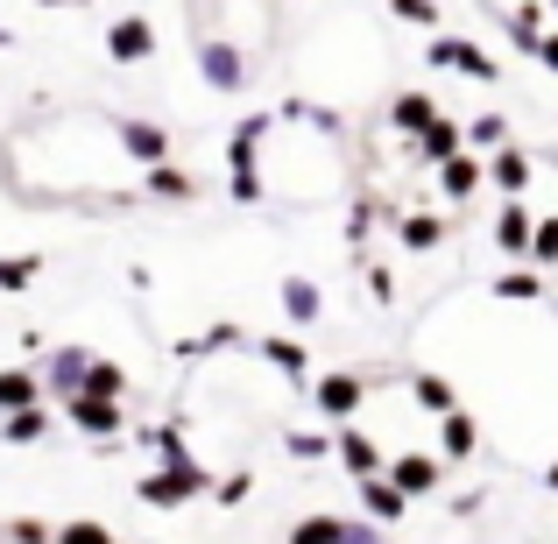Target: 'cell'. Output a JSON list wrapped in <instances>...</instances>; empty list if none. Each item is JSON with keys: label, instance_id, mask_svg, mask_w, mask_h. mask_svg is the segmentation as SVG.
Here are the masks:
<instances>
[{"label": "cell", "instance_id": "6da1fadb", "mask_svg": "<svg viewBox=\"0 0 558 544\" xmlns=\"http://www.w3.org/2000/svg\"><path fill=\"white\" fill-rule=\"evenodd\" d=\"M205 488H213V481H205V467L198 460H163V467H156V474H142V503H149V509H184L191 503V495H205Z\"/></svg>", "mask_w": 558, "mask_h": 544}, {"label": "cell", "instance_id": "7a4b0ae2", "mask_svg": "<svg viewBox=\"0 0 558 544\" xmlns=\"http://www.w3.org/2000/svg\"><path fill=\"white\" fill-rule=\"evenodd\" d=\"M198 71L213 93H247V57L227 36H198Z\"/></svg>", "mask_w": 558, "mask_h": 544}, {"label": "cell", "instance_id": "3957f363", "mask_svg": "<svg viewBox=\"0 0 558 544\" xmlns=\"http://www.w3.org/2000/svg\"><path fill=\"white\" fill-rule=\"evenodd\" d=\"M432 64L438 71H466V78H481V85L502 78V71H495V57L481 50V43H466V36H432Z\"/></svg>", "mask_w": 558, "mask_h": 544}, {"label": "cell", "instance_id": "277c9868", "mask_svg": "<svg viewBox=\"0 0 558 544\" xmlns=\"http://www.w3.org/2000/svg\"><path fill=\"white\" fill-rule=\"evenodd\" d=\"M113 142H121V149L135 156L142 170L170 156V128H163V121H135V113H121V121H113Z\"/></svg>", "mask_w": 558, "mask_h": 544}, {"label": "cell", "instance_id": "5b68a950", "mask_svg": "<svg viewBox=\"0 0 558 544\" xmlns=\"http://www.w3.org/2000/svg\"><path fill=\"white\" fill-rule=\"evenodd\" d=\"M64 418L78 424V432H93V438H113V432H121V396H85V389H71L64 396Z\"/></svg>", "mask_w": 558, "mask_h": 544}, {"label": "cell", "instance_id": "8992f818", "mask_svg": "<svg viewBox=\"0 0 558 544\" xmlns=\"http://www.w3.org/2000/svg\"><path fill=\"white\" fill-rule=\"evenodd\" d=\"M531 233H537V213L523 198H509L502 213H495V247H502L509 262H531Z\"/></svg>", "mask_w": 558, "mask_h": 544}, {"label": "cell", "instance_id": "52a82bcc", "mask_svg": "<svg viewBox=\"0 0 558 544\" xmlns=\"http://www.w3.org/2000/svg\"><path fill=\"white\" fill-rule=\"evenodd\" d=\"M361 403H368V375H326L318 382V410H326L332 424H354Z\"/></svg>", "mask_w": 558, "mask_h": 544}, {"label": "cell", "instance_id": "ba28073f", "mask_svg": "<svg viewBox=\"0 0 558 544\" xmlns=\"http://www.w3.org/2000/svg\"><path fill=\"white\" fill-rule=\"evenodd\" d=\"M107 57H113V64H142V57H156V28L142 22V14H121V22L107 28Z\"/></svg>", "mask_w": 558, "mask_h": 544}, {"label": "cell", "instance_id": "9c48e42d", "mask_svg": "<svg viewBox=\"0 0 558 544\" xmlns=\"http://www.w3.org/2000/svg\"><path fill=\"white\" fill-rule=\"evenodd\" d=\"M481 184H488V164H481V156H446V164H438V191H446V198L452 205H460V198H474V191Z\"/></svg>", "mask_w": 558, "mask_h": 544}, {"label": "cell", "instance_id": "30bf717a", "mask_svg": "<svg viewBox=\"0 0 558 544\" xmlns=\"http://www.w3.org/2000/svg\"><path fill=\"white\" fill-rule=\"evenodd\" d=\"M361 509H368L375 523H403L410 495H403V488H396V481H389V467H381V474H368V481H361Z\"/></svg>", "mask_w": 558, "mask_h": 544}, {"label": "cell", "instance_id": "8fae6325", "mask_svg": "<svg viewBox=\"0 0 558 544\" xmlns=\"http://www.w3.org/2000/svg\"><path fill=\"white\" fill-rule=\"evenodd\" d=\"M389 481L410 495V503H417V495L438 488V460H432V452H396V460H389Z\"/></svg>", "mask_w": 558, "mask_h": 544}, {"label": "cell", "instance_id": "7c38bea8", "mask_svg": "<svg viewBox=\"0 0 558 544\" xmlns=\"http://www.w3.org/2000/svg\"><path fill=\"white\" fill-rule=\"evenodd\" d=\"M332 452L347 460V474H354V481L381 474V452H375V438H368V432H354V424H340V432H332Z\"/></svg>", "mask_w": 558, "mask_h": 544}, {"label": "cell", "instance_id": "4fadbf2b", "mask_svg": "<svg viewBox=\"0 0 558 544\" xmlns=\"http://www.w3.org/2000/svg\"><path fill=\"white\" fill-rule=\"evenodd\" d=\"M531 178H537V164H531L523 149H495V156H488V184L509 191V198H523V191H531Z\"/></svg>", "mask_w": 558, "mask_h": 544}, {"label": "cell", "instance_id": "5bb4252c", "mask_svg": "<svg viewBox=\"0 0 558 544\" xmlns=\"http://www.w3.org/2000/svg\"><path fill=\"white\" fill-rule=\"evenodd\" d=\"M474 446H481V424L452 403L446 418H438V452H446V460H474Z\"/></svg>", "mask_w": 558, "mask_h": 544}, {"label": "cell", "instance_id": "9a60e30c", "mask_svg": "<svg viewBox=\"0 0 558 544\" xmlns=\"http://www.w3.org/2000/svg\"><path fill=\"white\" fill-rule=\"evenodd\" d=\"M318 312H326V290L312 276H283V318L290 326H318Z\"/></svg>", "mask_w": 558, "mask_h": 544}, {"label": "cell", "instance_id": "2e32d148", "mask_svg": "<svg viewBox=\"0 0 558 544\" xmlns=\"http://www.w3.org/2000/svg\"><path fill=\"white\" fill-rule=\"evenodd\" d=\"M460 149H466V128H460V121H446V113H438V121L417 135V164H432V170L446 164V156H460Z\"/></svg>", "mask_w": 558, "mask_h": 544}, {"label": "cell", "instance_id": "e0dca14e", "mask_svg": "<svg viewBox=\"0 0 558 544\" xmlns=\"http://www.w3.org/2000/svg\"><path fill=\"white\" fill-rule=\"evenodd\" d=\"M142 191H149V198H163V205H191V198H198V178L163 156V164H149V184H142Z\"/></svg>", "mask_w": 558, "mask_h": 544}, {"label": "cell", "instance_id": "ac0fdd59", "mask_svg": "<svg viewBox=\"0 0 558 544\" xmlns=\"http://www.w3.org/2000/svg\"><path fill=\"white\" fill-rule=\"evenodd\" d=\"M396 241H403L410 255H432V247L446 241V219L438 213H396Z\"/></svg>", "mask_w": 558, "mask_h": 544}, {"label": "cell", "instance_id": "d6986e66", "mask_svg": "<svg viewBox=\"0 0 558 544\" xmlns=\"http://www.w3.org/2000/svg\"><path fill=\"white\" fill-rule=\"evenodd\" d=\"M43 432H50V410H43V403H22V410H0V438H8V446H36Z\"/></svg>", "mask_w": 558, "mask_h": 544}, {"label": "cell", "instance_id": "ffe728a7", "mask_svg": "<svg viewBox=\"0 0 558 544\" xmlns=\"http://www.w3.org/2000/svg\"><path fill=\"white\" fill-rule=\"evenodd\" d=\"M85 367H93V354H85V347H57L50 367H43V382H50L57 396H71V389L85 382Z\"/></svg>", "mask_w": 558, "mask_h": 544}, {"label": "cell", "instance_id": "44dd1931", "mask_svg": "<svg viewBox=\"0 0 558 544\" xmlns=\"http://www.w3.org/2000/svg\"><path fill=\"white\" fill-rule=\"evenodd\" d=\"M262 361H269L276 375H290V382H298V375H312V354H304V347L290 340V333H269V340H262Z\"/></svg>", "mask_w": 558, "mask_h": 544}, {"label": "cell", "instance_id": "7402d4cb", "mask_svg": "<svg viewBox=\"0 0 558 544\" xmlns=\"http://www.w3.org/2000/svg\"><path fill=\"white\" fill-rule=\"evenodd\" d=\"M389 121H396V135H424V128L438 121V107H432V93H403L389 107Z\"/></svg>", "mask_w": 558, "mask_h": 544}, {"label": "cell", "instance_id": "603a6c76", "mask_svg": "<svg viewBox=\"0 0 558 544\" xmlns=\"http://www.w3.org/2000/svg\"><path fill=\"white\" fill-rule=\"evenodd\" d=\"M495 298H502V304H537V298H545V276H537V269H502V276H495Z\"/></svg>", "mask_w": 558, "mask_h": 544}, {"label": "cell", "instance_id": "cb8c5ba5", "mask_svg": "<svg viewBox=\"0 0 558 544\" xmlns=\"http://www.w3.org/2000/svg\"><path fill=\"white\" fill-rule=\"evenodd\" d=\"M36 396H43L36 367H0V410H22V403H36Z\"/></svg>", "mask_w": 558, "mask_h": 544}, {"label": "cell", "instance_id": "d4e9b609", "mask_svg": "<svg viewBox=\"0 0 558 544\" xmlns=\"http://www.w3.org/2000/svg\"><path fill=\"white\" fill-rule=\"evenodd\" d=\"M509 36H517V50L537 57V43H545V0H523V8L509 14Z\"/></svg>", "mask_w": 558, "mask_h": 544}, {"label": "cell", "instance_id": "484cf974", "mask_svg": "<svg viewBox=\"0 0 558 544\" xmlns=\"http://www.w3.org/2000/svg\"><path fill=\"white\" fill-rule=\"evenodd\" d=\"M410 396H417V403L432 410V418H446V410L460 403V389H452L446 375H410Z\"/></svg>", "mask_w": 558, "mask_h": 544}, {"label": "cell", "instance_id": "4316f807", "mask_svg": "<svg viewBox=\"0 0 558 544\" xmlns=\"http://www.w3.org/2000/svg\"><path fill=\"white\" fill-rule=\"evenodd\" d=\"M85 396H128V375H121V361H93L85 367V382H78Z\"/></svg>", "mask_w": 558, "mask_h": 544}, {"label": "cell", "instance_id": "83f0119b", "mask_svg": "<svg viewBox=\"0 0 558 544\" xmlns=\"http://www.w3.org/2000/svg\"><path fill=\"white\" fill-rule=\"evenodd\" d=\"M347 531V517H304V523H290V544H340Z\"/></svg>", "mask_w": 558, "mask_h": 544}, {"label": "cell", "instance_id": "f1b7e54d", "mask_svg": "<svg viewBox=\"0 0 558 544\" xmlns=\"http://www.w3.org/2000/svg\"><path fill=\"white\" fill-rule=\"evenodd\" d=\"M466 142H474V149H502L509 121H502V113H474V121H466Z\"/></svg>", "mask_w": 558, "mask_h": 544}, {"label": "cell", "instance_id": "f546056e", "mask_svg": "<svg viewBox=\"0 0 558 544\" xmlns=\"http://www.w3.org/2000/svg\"><path fill=\"white\" fill-rule=\"evenodd\" d=\"M531 262H537V269H558V213H551V219H537V233H531Z\"/></svg>", "mask_w": 558, "mask_h": 544}, {"label": "cell", "instance_id": "4dcf8cb0", "mask_svg": "<svg viewBox=\"0 0 558 544\" xmlns=\"http://www.w3.org/2000/svg\"><path fill=\"white\" fill-rule=\"evenodd\" d=\"M57 544H113V531L93 517H71V523H57Z\"/></svg>", "mask_w": 558, "mask_h": 544}, {"label": "cell", "instance_id": "1f68e13d", "mask_svg": "<svg viewBox=\"0 0 558 544\" xmlns=\"http://www.w3.org/2000/svg\"><path fill=\"white\" fill-rule=\"evenodd\" d=\"M36 269H43L36 255H0V290H28V283H36Z\"/></svg>", "mask_w": 558, "mask_h": 544}, {"label": "cell", "instance_id": "d6a6232c", "mask_svg": "<svg viewBox=\"0 0 558 544\" xmlns=\"http://www.w3.org/2000/svg\"><path fill=\"white\" fill-rule=\"evenodd\" d=\"M0 544H57L50 523H36V517H14L8 531H0Z\"/></svg>", "mask_w": 558, "mask_h": 544}, {"label": "cell", "instance_id": "836d02e7", "mask_svg": "<svg viewBox=\"0 0 558 544\" xmlns=\"http://www.w3.org/2000/svg\"><path fill=\"white\" fill-rule=\"evenodd\" d=\"M283 452H290V460H326L332 438H326V432H290V438H283Z\"/></svg>", "mask_w": 558, "mask_h": 544}, {"label": "cell", "instance_id": "e575fe53", "mask_svg": "<svg viewBox=\"0 0 558 544\" xmlns=\"http://www.w3.org/2000/svg\"><path fill=\"white\" fill-rule=\"evenodd\" d=\"M396 22H417V28H438V0H389Z\"/></svg>", "mask_w": 558, "mask_h": 544}, {"label": "cell", "instance_id": "d590c367", "mask_svg": "<svg viewBox=\"0 0 558 544\" xmlns=\"http://www.w3.org/2000/svg\"><path fill=\"white\" fill-rule=\"evenodd\" d=\"M149 446L163 452V460H191V452H184V424H156V432H149Z\"/></svg>", "mask_w": 558, "mask_h": 544}, {"label": "cell", "instance_id": "8d00e7d4", "mask_svg": "<svg viewBox=\"0 0 558 544\" xmlns=\"http://www.w3.org/2000/svg\"><path fill=\"white\" fill-rule=\"evenodd\" d=\"M247 488H255V474H227V481H213V503L233 509V503H247Z\"/></svg>", "mask_w": 558, "mask_h": 544}, {"label": "cell", "instance_id": "74e56055", "mask_svg": "<svg viewBox=\"0 0 558 544\" xmlns=\"http://www.w3.org/2000/svg\"><path fill=\"white\" fill-rule=\"evenodd\" d=\"M233 198H241V205H262V178H255V170H233Z\"/></svg>", "mask_w": 558, "mask_h": 544}, {"label": "cell", "instance_id": "f35d334b", "mask_svg": "<svg viewBox=\"0 0 558 544\" xmlns=\"http://www.w3.org/2000/svg\"><path fill=\"white\" fill-rule=\"evenodd\" d=\"M340 544H381V531H375V517H368V523H347V531H340Z\"/></svg>", "mask_w": 558, "mask_h": 544}, {"label": "cell", "instance_id": "ab89813d", "mask_svg": "<svg viewBox=\"0 0 558 544\" xmlns=\"http://www.w3.org/2000/svg\"><path fill=\"white\" fill-rule=\"evenodd\" d=\"M368 290H375V298H389V290H396V276L381 269V262H368Z\"/></svg>", "mask_w": 558, "mask_h": 544}, {"label": "cell", "instance_id": "60d3db41", "mask_svg": "<svg viewBox=\"0 0 558 544\" xmlns=\"http://www.w3.org/2000/svg\"><path fill=\"white\" fill-rule=\"evenodd\" d=\"M537 64H545V71H558V36H545V43H537Z\"/></svg>", "mask_w": 558, "mask_h": 544}, {"label": "cell", "instance_id": "b9f144b4", "mask_svg": "<svg viewBox=\"0 0 558 544\" xmlns=\"http://www.w3.org/2000/svg\"><path fill=\"white\" fill-rule=\"evenodd\" d=\"M545 488H551V495H558V460H551V467H545Z\"/></svg>", "mask_w": 558, "mask_h": 544}, {"label": "cell", "instance_id": "7bdbcfd3", "mask_svg": "<svg viewBox=\"0 0 558 544\" xmlns=\"http://www.w3.org/2000/svg\"><path fill=\"white\" fill-rule=\"evenodd\" d=\"M36 8H64V0H36Z\"/></svg>", "mask_w": 558, "mask_h": 544}, {"label": "cell", "instance_id": "ee69618b", "mask_svg": "<svg viewBox=\"0 0 558 544\" xmlns=\"http://www.w3.org/2000/svg\"><path fill=\"white\" fill-rule=\"evenodd\" d=\"M8 43H14V36H8V28H0V50H8Z\"/></svg>", "mask_w": 558, "mask_h": 544}, {"label": "cell", "instance_id": "f6af8a7d", "mask_svg": "<svg viewBox=\"0 0 558 544\" xmlns=\"http://www.w3.org/2000/svg\"><path fill=\"white\" fill-rule=\"evenodd\" d=\"M545 8H551V14H558V0H545Z\"/></svg>", "mask_w": 558, "mask_h": 544}]
</instances>
